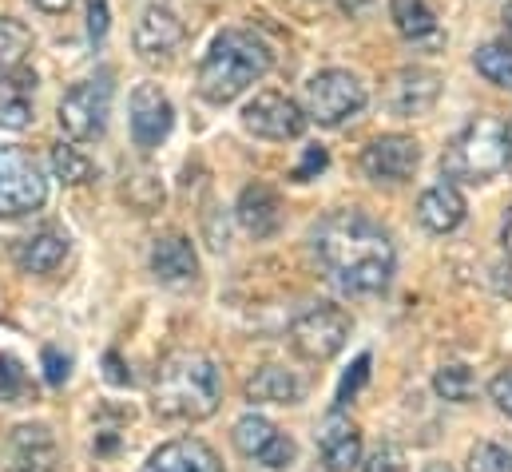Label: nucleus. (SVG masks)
<instances>
[{
	"label": "nucleus",
	"instance_id": "nucleus-1",
	"mask_svg": "<svg viewBox=\"0 0 512 472\" xmlns=\"http://www.w3.org/2000/svg\"><path fill=\"white\" fill-rule=\"evenodd\" d=\"M314 250L346 294H382L397 270L393 242L362 211H334L318 223Z\"/></svg>",
	"mask_w": 512,
	"mask_h": 472
},
{
	"label": "nucleus",
	"instance_id": "nucleus-2",
	"mask_svg": "<svg viewBox=\"0 0 512 472\" xmlns=\"http://www.w3.org/2000/svg\"><path fill=\"white\" fill-rule=\"evenodd\" d=\"M223 401L219 365L199 350H171L155 369L151 405L167 421H207Z\"/></svg>",
	"mask_w": 512,
	"mask_h": 472
},
{
	"label": "nucleus",
	"instance_id": "nucleus-3",
	"mask_svg": "<svg viewBox=\"0 0 512 472\" xmlns=\"http://www.w3.org/2000/svg\"><path fill=\"white\" fill-rule=\"evenodd\" d=\"M266 72H270V48L247 28H227L215 36L211 52L199 64V96L207 104H231Z\"/></svg>",
	"mask_w": 512,
	"mask_h": 472
},
{
	"label": "nucleus",
	"instance_id": "nucleus-4",
	"mask_svg": "<svg viewBox=\"0 0 512 472\" xmlns=\"http://www.w3.org/2000/svg\"><path fill=\"white\" fill-rule=\"evenodd\" d=\"M441 167L449 179L461 183H485L497 171L509 167V123L497 116H477L469 119L453 143L441 155Z\"/></svg>",
	"mask_w": 512,
	"mask_h": 472
},
{
	"label": "nucleus",
	"instance_id": "nucleus-5",
	"mask_svg": "<svg viewBox=\"0 0 512 472\" xmlns=\"http://www.w3.org/2000/svg\"><path fill=\"white\" fill-rule=\"evenodd\" d=\"M366 84L354 76V72H342V68H326L318 76H310L306 84V119L322 123V127H338L350 116H358L366 108Z\"/></svg>",
	"mask_w": 512,
	"mask_h": 472
},
{
	"label": "nucleus",
	"instance_id": "nucleus-6",
	"mask_svg": "<svg viewBox=\"0 0 512 472\" xmlns=\"http://www.w3.org/2000/svg\"><path fill=\"white\" fill-rule=\"evenodd\" d=\"M112 116V76H96L64 92L60 100V131L72 143H92L104 135Z\"/></svg>",
	"mask_w": 512,
	"mask_h": 472
},
{
	"label": "nucleus",
	"instance_id": "nucleus-7",
	"mask_svg": "<svg viewBox=\"0 0 512 472\" xmlns=\"http://www.w3.org/2000/svg\"><path fill=\"white\" fill-rule=\"evenodd\" d=\"M48 199V183L28 151L0 147V219H20L40 211Z\"/></svg>",
	"mask_w": 512,
	"mask_h": 472
},
{
	"label": "nucleus",
	"instance_id": "nucleus-8",
	"mask_svg": "<svg viewBox=\"0 0 512 472\" xmlns=\"http://www.w3.org/2000/svg\"><path fill=\"white\" fill-rule=\"evenodd\" d=\"M354 322L342 306H314L290 326V350L306 361H330L346 350Z\"/></svg>",
	"mask_w": 512,
	"mask_h": 472
},
{
	"label": "nucleus",
	"instance_id": "nucleus-9",
	"mask_svg": "<svg viewBox=\"0 0 512 472\" xmlns=\"http://www.w3.org/2000/svg\"><path fill=\"white\" fill-rule=\"evenodd\" d=\"M231 441H235V449H239L251 465L270 469V472L290 469V465H294V457H298L294 441H290L274 421H266L262 413H247V417H239V421H235Z\"/></svg>",
	"mask_w": 512,
	"mask_h": 472
},
{
	"label": "nucleus",
	"instance_id": "nucleus-10",
	"mask_svg": "<svg viewBox=\"0 0 512 472\" xmlns=\"http://www.w3.org/2000/svg\"><path fill=\"white\" fill-rule=\"evenodd\" d=\"M306 123H310L306 112L282 92H258L255 100L243 108V127L258 139H270V143L298 139L306 131Z\"/></svg>",
	"mask_w": 512,
	"mask_h": 472
},
{
	"label": "nucleus",
	"instance_id": "nucleus-11",
	"mask_svg": "<svg viewBox=\"0 0 512 472\" xmlns=\"http://www.w3.org/2000/svg\"><path fill=\"white\" fill-rule=\"evenodd\" d=\"M175 127V108L159 84H139L131 92V139L139 151H155Z\"/></svg>",
	"mask_w": 512,
	"mask_h": 472
},
{
	"label": "nucleus",
	"instance_id": "nucleus-12",
	"mask_svg": "<svg viewBox=\"0 0 512 472\" xmlns=\"http://www.w3.org/2000/svg\"><path fill=\"white\" fill-rule=\"evenodd\" d=\"M417 163H421V147L409 135H378L362 155L366 175L378 183H405L417 171Z\"/></svg>",
	"mask_w": 512,
	"mask_h": 472
},
{
	"label": "nucleus",
	"instance_id": "nucleus-13",
	"mask_svg": "<svg viewBox=\"0 0 512 472\" xmlns=\"http://www.w3.org/2000/svg\"><path fill=\"white\" fill-rule=\"evenodd\" d=\"M441 96V76L429 68H401L389 80L385 104L393 116H425Z\"/></svg>",
	"mask_w": 512,
	"mask_h": 472
},
{
	"label": "nucleus",
	"instance_id": "nucleus-14",
	"mask_svg": "<svg viewBox=\"0 0 512 472\" xmlns=\"http://www.w3.org/2000/svg\"><path fill=\"white\" fill-rule=\"evenodd\" d=\"M131 44L143 60H155V56H167L183 44V20L167 8V4H147L135 20V32H131Z\"/></svg>",
	"mask_w": 512,
	"mask_h": 472
},
{
	"label": "nucleus",
	"instance_id": "nucleus-15",
	"mask_svg": "<svg viewBox=\"0 0 512 472\" xmlns=\"http://www.w3.org/2000/svg\"><path fill=\"white\" fill-rule=\"evenodd\" d=\"M318 453H322V465L330 472H350L362 465V433H358V425L342 409H334L322 421V429H318Z\"/></svg>",
	"mask_w": 512,
	"mask_h": 472
},
{
	"label": "nucleus",
	"instance_id": "nucleus-16",
	"mask_svg": "<svg viewBox=\"0 0 512 472\" xmlns=\"http://www.w3.org/2000/svg\"><path fill=\"white\" fill-rule=\"evenodd\" d=\"M56 437L48 425H20L8 441L4 472H56Z\"/></svg>",
	"mask_w": 512,
	"mask_h": 472
},
{
	"label": "nucleus",
	"instance_id": "nucleus-17",
	"mask_svg": "<svg viewBox=\"0 0 512 472\" xmlns=\"http://www.w3.org/2000/svg\"><path fill=\"white\" fill-rule=\"evenodd\" d=\"M151 274L163 286H187L199 278V254L191 246V238L183 235H163L151 246Z\"/></svg>",
	"mask_w": 512,
	"mask_h": 472
},
{
	"label": "nucleus",
	"instance_id": "nucleus-18",
	"mask_svg": "<svg viewBox=\"0 0 512 472\" xmlns=\"http://www.w3.org/2000/svg\"><path fill=\"white\" fill-rule=\"evenodd\" d=\"M417 219H421V227L433 231V235L457 231V227L465 223V195H461V187L449 183V179L433 183V187L421 195V203H417Z\"/></svg>",
	"mask_w": 512,
	"mask_h": 472
},
{
	"label": "nucleus",
	"instance_id": "nucleus-19",
	"mask_svg": "<svg viewBox=\"0 0 512 472\" xmlns=\"http://www.w3.org/2000/svg\"><path fill=\"white\" fill-rule=\"evenodd\" d=\"M143 472H223V465H219L215 449H207L203 441L179 437V441L159 445V449L147 457Z\"/></svg>",
	"mask_w": 512,
	"mask_h": 472
},
{
	"label": "nucleus",
	"instance_id": "nucleus-20",
	"mask_svg": "<svg viewBox=\"0 0 512 472\" xmlns=\"http://www.w3.org/2000/svg\"><path fill=\"white\" fill-rule=\"evenodd\" d=\"M32 104H36V72L12 68L0 76V127L4 131H24L32 123Z\"/></svg>",
	"mask_w": 512,
	"mask_h": 472
},
{
	"label": "nucleus",
	"instance_id": "nucleus-21",
	"mask_svg": "<svg viewBox=\"0 0 512 472\" xmlns=\"http://www.w3.org/2000/svg\"><path fill=\"white\" fill-rule=\"evenodd\" d=\"M235 215H239L243 231H247V235H255V238H270L278 227H282V203H278V195H274L266 183H251V187H243Z\"/></svg>",
	"mask_w": 512,
	"mask_h": 472
},
{
	"label": "nucleus",
	"instance_id": "nucleus-22",
	"mask_svg": "<svg viewBox=\"0 0 512 472\" xmlns=\"http://www.w3.org/2000/svg\"><path fill=\"white\" fill-rule=\"evenodd\" d=\"M302 393H306L302 377H294L282 365H262L247 381V401H255V405H294V401H302Z\"/></svg>",
	"mask_w": 512,
	"mask_h": 472
},
{
	"label": "nucleus",
	"instance_id": "nucleus-23",
	"mask_svg": "<svg viewBox=\"0 0 512 472\" xmlns=\"http://www.w3.org/2000/svg\"><path fill=\"white\" fill-rule=\"evenodd\" d=\"M64 254H68V238L60 231H40L32 238H20L12 250V258L24 274H52L64 262Z\"/></svg>",
	"mask_w": 512,
	"mask_h": 472
},
{
	"label": "nucleus",
	"instance_id": "nucleus-24",
	"mask_svg": "<svg viewBox=\"0 0 512 472\" xmlns=\"http://www.w3.org/2000/svg\"><path fill=\"white\" fill-rule=\"evenodd\" d=\"M389 16L405 40H425L437 32V16L425 0H389Z\"/></svg>",
	"mask_w": 512,
	"mask_h": 472
},
{
	"label": "nucleus",
	"instance_id": "nucleus-25",
	"mask_svg": "<svg viewBox=\"0 0 512 472\" xmlns=\"http://www.w3.org/2000/svg\"><path fill=\"white\" fill-rule=\"evenodd\" d=\"M32 52V32L12 20V16H0V76L20 68V60Z\"/></svg>",
	"mask_w": 512,
	"mask_h": 472
},
{
	"label": "nucleus",
	"instance_id": "nucleus-26",
	"mask_svg": "<svg viewBox=\"0 0 512 472\" xmlns=\"http://www.w3.org/2000/svg\"><path fill=\"white\" fill-rule=\"evenodd\" d=\"M92 159L80 151V147H72V143H60V147H52V175L60 179V183H68V187H80V183H88L92 179Z\"/></svg>",
	"mask_w": 512,
	"mask_h": 472
},
{
	"label": "nucleus",
	"instance_id": "nucleus-27",
	"mask_svg": "<svg viewBox=\"0 0 512 472\" xmlns=\"http://www.w3.org/2000/svg\"><path fill=\"white\" fill-rule=\"evenodd\" d=\"M473 64H477V72H481L489 84L509 88L512 92V48H505V44H485V48L473 56Z\"/></svg>",
	"mask_w": 512,
	"mask_h": 472
},
{
	"label": "nucleus",
	"instance_id": "nucleus-28",
	"mask_svg": "<svg viewBox=\"0 0 512 472\" xmlns=\"http://www.w3.org/2000/svg\"><path fill=\"white\" fill-rule=\"evenodd\" d=\"M433 389H437L445 401H469V397L477 393V377H473V369H465V365H441L437 377H433Z\"/></svg>",
	"mask_w": 512,
	"mask_h": 472
},
{
	"label": "nucleus",
	"instance_id": "nucleus-29",
	"mask_svg": "<svg viewBox=\"0 0 512 472\" xmlns=\"http://www.w3.org/2000/svg\"><path fill=\"white\" fill-rule=\"evenodd\" d=\"M32 393V381L16 357L0 354V401H20Z\"/></svg>",
	"mask_w": 512,
	"mask_h": 472
},
{
	"label": "nucleus",
	"instance_id": "nucleus-30",
	"mask_svg": "<svg viewBox=\"0 0 512 472\" xmlns=\"http://www.w3.org/2000/svg\"><path fill=\"white\" fill-rule=\"evenodd\" d=\"M469 472H512V453L493 441H481L469 453Z\"/></svg>",
	"mask_w": 512,
	"mask_h": 472
},
{
	"label": "nucleus",
	"instance_id": "nucleus-31",
	"mask_svg": "<svg viewBox=\"0 0 512 472\" xmlns=\"http://www.w3.org/2000/svg\"><path fill=\"white\" fill-rule=\"evenodd\" d=\"M370 381V354H362L354 365H350V373L342 377V385H338V405H350L354 397H358V389Z\"/></svg>",
	"mask_w": 512,
	"mask_h": 472
},
{
	"label": "nucleus",
	"instance_id": "nucleus-32",
	"mask_svg": "<svg viewBox=\"0 0 512 472\" xmlns=\"http://www.w3.org/2000/svg\"><path fill=\"white\" fill-rule=\"evenodd\" d=\"M362 472H405V453L397 445H382V449H374L366 457Z\"/></svg>",
	"mask_w": 512,
	"mask_h": 472
},
{
	"label": "nucleus",
	"instance_id": "nucleus-33",
	"mask_svg": "<svg viewBox=\"0 0 512 472\" xmlns=\"http://www.w3.org/2000/svg\"><path fill=\"white\" fill-rule=\"evenodd\" d=\"M40 361H44V377H48V385H64V381H68V373H72V357L68 354H60L56 346H44Z\"/></svg>",
	"mask_w": 512,
	"mask_h": 472
},
{
	"label": "nucleus",
	"instance_id": "nucleus-34",
	"mask_svg": "<svg viewBox=\"0 0 512 472\" xmlns=\"http://www.w3.org/2000/svg\"><path fill=\"white\" fill-rule=\"evenodd\" d=\"M326 163H330V155H326V147H306V159L294 167V183H310L314 175H322L326 171Z\"/></svg>",
	"mask_w": 512,
	"mask_h": 472
},
{
	"label": "nucleus",
	"instance_id": "nucleus-35",
	"mask_svg": "<svg viewBox=\"0 0 512 472\" xmlns=\"http://www.w3.org/2000/svg\"><path fill=\"white\" fill-rule=\"evenodd\" d=\"M108 0H88V36H92V44H104V36H108Z\"/></svg>",
	"mask_w": 512,
	"mask_h": 472
},
{
	"label": "nucleus",
	"instance_id": "nucleus-36",
	"mask_svg": "<svg viewBox=\"0 0 512 472\" xmlns=\"http://www.w3.org/2000/svg\"><path fill=\"white\" fill-rule=\"evenodd\" d=\"M489 397L497 401V409H501V413H509L512 417V369H505V373H497V377H493Z\"/></svg>",
	"mask_w": 512,
	"mask_h": 472
},
{
	"label": "nucleus",
	"instance_id": "nucleus-37",
	"mask_svg": "<svg viewBox=\"0 0 512 472\" xmlns=\"http://www.w3.org/2000/svg\"><path fill=\"white\" fill-rule=\"evenodd\" d=\"M104 365H108V381H112V385H131V373L124 369L120 354H108L104 357Z\"/></svg>",
	"mask_w": 512,
	"mask_h": 472
},
{
	"label": "nucleus",
	"instance_id": "nucleus-38",
	"mask_svg": "<svg viewBox=\"0 0 512 472\" xmlns=\"http://www.w3.org/2000/svg\"><path fill=\"white\" fill-rule=\"evenodd\" d=\"M40 12H48V16H56V12H68L72 8V0H32Z\"/></svg>",
	"mask_w": 512,
	"mask_h": 472
},
{
	"label": "nucleus",
	"instance_id": "nucleus-39",
	"mask_svg": "<svg viewBox=\"0 0 512 472\" xmlns=\"http://www.w3.org/2000/svg\"><path fill=\"white\" fill-rule=\"evenodd\" d=\"M342 4V12H350V16H358L362 8H370V0H338Z\"/></svg>",
	"mask_w": 512,
	"mask_h": 472
},
{
	"label": "nucleus",
	"instance_id": "nucleus-40",
	"mask_svg": "<svg viewBox=\"0 0 512 472\" xmlns=\"http://www.w3.org/2000/svg\"><path fill=\"white\" fill-rule=\"evenodd\" d=\"M501 242H505V250L512 254V211L505 215V227H501Z\"/></svg>",
	"mask_w": 512,
	"mask_h": 472
},
{
	"label": "nucleus",
	"instance_id": "nucleus-41",
	"mask_svg": "<svg viewBox=\"0 0 512 472\" xmlns=\"http://www.w3.org/2000/svg\"><path fill=\"white\" fill-rule=\"evenodd\" d=\"M425 472H453V469H449V465H437V461H433V465H425Z\"/></svg>",
	"mask_w": 512,
	"mask_h": 472
},
{
	"label": "nucleus",
	"instance_id": "nucleus-42",
	"mask_svg": "<svg viewBox=\"0 0 512 472\" xmlns=\"http://www.w3.org/2000/svg\"><path fill=\"white\" fill-rule=\"evenodd\" d=\"M505 28H509V36H512V4L505 8Z\"/></svg>",
	"mask_w": 512,
	"mask_h": 472
},
{
	"label": "nucleus",
	"instance_id": "nucleus-43",
	"mask_svg": "<svg viewBox=\"0 0 512 472\" xmlns=\"http://www.w3.org/2000/svg\"><path fill=\"white\" fill-rule=\"evenodd\" d=\"M509 171H512V123H509Z\"/></svg>",
	"mask_w": 512,
	"mask_h": 472
}]
</instances>
